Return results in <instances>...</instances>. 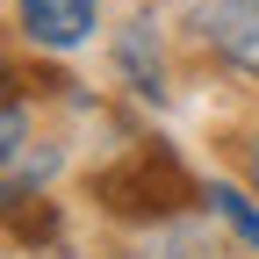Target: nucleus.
Returning <instances> with one entry per match:
<instances>
[{"instance_id": "obj_6", "label": "nucleus", "mask_w": 259, "mask_h": 259, "mask_svg": "<svg viewBox=\"0 0 259 259\" xmlns=\"http://www.w3.org/2000/svg\"><path fill=\"white\" fill-rule=\"evenodd\" d=\"M29 144V108L22 101H8V94H0V158H15Z\"/></svg>"}, {"instance_id": "obj_1", "label": "nucleus", "mask_w": 259, "mask_h": 259, "mask_svg": "<svg viewBox=\"0 0 259 259\" xmlns=\"http://www.w3.org/2000/svg\"><path fill=\"white\" fill-rule=\"evenodd\" d=\"M94 202L122 223H173L187 202H202V187L187 180V166L166 144H130L115 166L94 173Z\"/></svg>"}, {"instance_id": "obj_7", "label": "nucleus", "mask_w": 259, "mask_h": 259, "mask_svg": "<svg viewBox=\"0 0 259 259\" xmlns=\"http://www.w3.org/2000/svg\"><path fill=\"white\" fill-rule=\"evenodd\" d=\"M245 166H252V187H259V130H252V144H245Z\"/></svg>"}, {"instance_id": "obj_3", "label": "nucleus", "mask_w": 259, "mask_h": 259, "mask_svg": "<svg viewBox=\"0 0 259 259\" xmlns=\"http://www.w3.org/2000/svg\"><path fill=\"white\" fill-rule=\"evenodd\" d=\"M15 15L36 51H79L101 29V0H15Z\"/></svg>"}, {"instance_id": "obj_2", "label": "nucleus", "mask_w": 259, "mask_h": 259, "mask_svg": "<svg viewBox=\"0 0 259 259\" xmlns=\"http://www.w3.org/2000/svg\"><path fill=\"white\" fill-rule=\"evenodd\" d=\"M194 36H202L223 65H231V72L259 79V0H202Z\"/></svg>"}, {"instance_id": "obj_8", "label": "nucleus", "mask_w": 259, "mask_h": 259, "mask_svg": "<svg viewBox=\"0 0 259 259\" xmlns=\"http://www.w3.org/2000/svg\"><path fill=\"white\" fill-rule=\"evenodd\" d=\"M0 87H8V65H0Z\"/></svg>"}, {"instance_id": "obj_4", "label": "nucleus", "mask_w": 259, "mask_h": 259, "mask_svg": "<svg viewBox=\"0 0 259 259\" xmlns=\"http://www.w3.org/2000/svg\"><path fill=\"white\" fill-rule=\"evenodd\" d=\"M202 202H209V216H216L245 252H259V209H252V194H245L238 180H209V187H202Z\"/></svg>"}, {"instance_id": "obj_5", "label": "nucleus", "mask_w": 259, "mask_h": 259, "mask_svg": "<svg viewBox=\"0 0 259 259\" xmlns=\"http://www.w3.org/2000/svg\"><path fill=\"white\" fill-rule=\"evenodd\" d=\"M115 58H122V72H130V87H137V94H151V101L166 94V72H158V44H151V22H144V15L122 29Z\"/></svg>"}]
</instances>
